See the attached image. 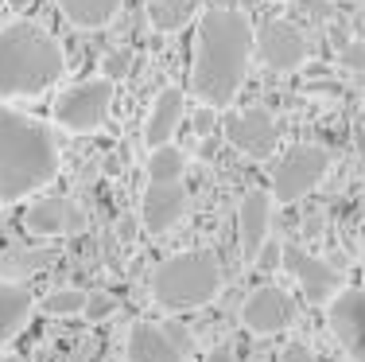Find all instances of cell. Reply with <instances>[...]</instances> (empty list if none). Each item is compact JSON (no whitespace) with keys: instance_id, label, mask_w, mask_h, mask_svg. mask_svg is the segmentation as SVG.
<instances>
[{"instance_id":"cell-1","label":"cell","mask_w":365,"mask_h":362,"mask_svg":"<svg viewBox=\"0 0 365 362\" xmlns=\"http://www.w3.org/2000/svg\"><path fill=\"white\" fill-rule=\"evenodd\" d=\"M253 24L237 8H210L198 20L195 63H190V90L210 109L230 106L237 98L253 55Z\"/></svg>"},{"instance_id":"cell-2","label":"cell","mask_w":365,"mask_h":362,"mask_svg":"<svg viewBox=\"0 0 365 362\" xmlns=\"http://www.w3.org/2000/svg\"><path fill=\"white\" fill-rule=\"evenodd\" d=\"M58 176V144L47 125L0 106V203L28 199Z\"/></svg>"},{"instance_id":"cell-3","label":"cell","mask_w":365,"mask_h":362,"mask_svg":"<svg viewBox=\"0 0 365 362\" xmlns=\"http://www.w3.org/2000/svg\"><path fill=\"white\" fill-rule=\"evenodd\" d=\"M66 71L63 47L31 20L0 28V94H43Z\"/></svg>"},{"instance_id":"cell-4","label":"cell","mask_w":365,"mask_h":362,"mask_svg":"<svg viewBox=\"0 0 365 362\" xmlns=\"http://www.w3.org/2000/svg\"><path fill=\"white\" fill-rule=\"evenodd\" d=\"M218 288H222V269L214 261V253H202V249L168 257L152 273V296L168 312H190V308L210 304L218 296Z\"/></svg>"},{"instance_id":"cell-5","label":"cell","mask_w":365,"mask_h":362,"mask_svg":"<svg viewBox=\"0 0 365 362\" xmlns=\"http://www.w3.org/2000/svg\"><path fill=\"white\" fill-rule=\"evenodd\" d=\"M113 106V82L109 79H90L78 82L66 94H58L55 101V121L71 133H93V129L106 121Z\"/></svg>"},{"instance_id":"cell-6","label":"cell","mask_w":365,"mask_h":362,"mask_svg":"<svg viewBox=\"0 0 365 362\" xmlns=\"http://www.w3.org/2000/svg\"><path fill=\"white\" fill-rule=\"evenodd\" d=\"M330 156L327 149H315V144H299V149L284 152V160L272 168V195L280 203H295L307 191H315L319 179L327 176Z\"/></svg>"},{"instance_id":"cell-7","label":"cell","mask_w":365,"mask_h":362,"mask_svg":"<svg viewBox=\"0 0 365 362\" xmlns=\"http://www.w3.org/2000/svg\"><path fill=\"white\" fill-rule=\"evenodd\" d=\"M222 133L233 149L253 160H268L276 152V141H280V129H276L268 109H237L222 121Z\"/></svg>"},{"instance_id":"cell-8","label":"cell","mask_w":365,"mask_h":362,"mask_svg":"<svg viewBox=\"0 0 365 362\" xmlns=\"http://www.w3.org/2000/svg\"><path fill=\"white\" fill-rule=\"evenodd\" d=\"M330 331L354 362H365V288H346L330 300Z\"/></svg>"},{"instance_id":"cell-9","label":"cell","mask_w":365,"mask_h":362,"mask_svg":"<svg viewBox=\"0 0 365 362\" xmlns=\"http://www.w3.org/2000/svg\"><path fill=\"white\" fill-rule=\"evenodd\" d=\"M257 47L272 71H295L307 59V36L288 20H268L257 36Z\"/></svg>"},{"instance_id":"cell-10","label":"cell","mask_w":365,"mask_h":362,"mask_svg":"<svg viewBox=\"0 0 365 362\" xmlns=\"http://www.w3.org/2000/svg\"><path fill=\"white\" fill-rule=\"evenodd\" d=\"M295 316V304L288 292L272 288V284H264V288H257L253 296L245 300V308H241V323L249 327V331L257 335H276L284 331V327L292 323Z\"/></svg>"},{"instance_id":"cell-11","label":"cell","mask_w":365,"mask_h":362,"mask_svg":"<svg viewBox=\"0 0 365 362\" xmlns=\"http://www.w3.org/2000/svg\"><path fill=\"white\" fill-rule=\"evenodd\" d=\"M284 265L295 273V281L303 284V296L311 300V304H327V300L338 296V273L330 269L327 261H319V257H311L307 249L299 246H288L284 249Z\"/></svg>"},{"instance_id":"cell-12","label":"cell","mask_w":365,"mask_h":362,"mask_svg":"<svg viewBox=\"0 0 365 362\" xmlns=\"http://www.w3.org/2000/svg\"><path fill=\"white\" fill-rule=\"evenodd\" d=\"M128 362H187L182 347L171 339L168 327L152 323V320H136L128 331V347H125Z\"/></svg>"},{"instance_id":"cell-13","label":"cell","mask_w":365,"mask_h":362,"mask_svg":"<svg viewBox=\"0 0 365 362\" xmlns=\"http://www.w3.org/2000/svg\"><path fill=\"white\" fill-rule=\"evenodd\" d=\"M268 218H272V199L264 191H249L237 206V246L245 261H257L268 241Z\"/></svg>"},{"instance_id":"cell-14","label":"cell","mask_w":365,"mask_h":362,"mask_svg":"<svg viewBox=\"0 0 365 362\" xmlns=\"http://www.w3.org/2000/svg\"><path fill=\"white\" fill-rule=\"evenodd\" d=\"M187 211V187L182 183H148L144 203H140V222L152 234H163L182 218Z\"/></svg>"},{"instance_id":"cell-15","label":"cell","mask_w":365,"mask_h":362,"mask_svg":"<svg viewBox=\"0 0 365 362\" xmlns=\"http://www.w3.org/2000/svg\"><path fill=\"white\" fill-rule=\"evenodd\" d=\"M24 226L31 234H66V230L78 226V214H74L71 199H63V195H43V199H36L28 206Z\"/></svg>"},{"instance_id":"cell-16","label":"cell","mask_w":365,"mask_h":362,"mask_svg":"<svg viewBox=\"0 0 365 362\" xmlns=\"http://www.w3.org/2000/svg\"><path fill=\"white\" fill-rule=\"evenodd\" d=\"M179 117H182V90L179 86H168V90H160V98L152 101V114H148V125H144V136H148V144H152V152L171 141Z\"/></svg>"},{"instance_id":"cell-17","label":"cell","mask_w":365,"mask_h":362,"mask_svg":"<svg viewBox=\"0 0 365 362\" xmlns=\"http://www.w3.org/2000/svg\"><path fill=\"white\" fill-rule=\"evenodd\" d=\"M31 316V292L20 281H4L0 277V347H4L12 335H20V327Z\"/></svg>"},{"instance_id":"cell-18","label":"cell","mask_w":365,"mask_h":362,"mask_svg":"<svg viewBox=\"0 0 365 362\" xmlns=\"http://www.w3.org/2000/svg\"><path fill=\"white\" fill-rule=\"evenodd\" d=\"M58 8L74 28H106L120 12V0H58Z\"/></svg>"},{"instance_id":"cell-19","label":"cell","mask_w":365,"mask_h":362,"mask_svg":"<svg viewBox=\"0 0 365 362\" xmlns=\"http://www.w3.org/2000/svg\"><path fill=\"white\" fill-rule=\"evenodd\" d=\"M198 12V0H148V20L155 31H179Z\"/></svg>"},{"instance_id":"cell-20","label":"cell","mask_w":365,"mask_h":362,"mask_svg":"<svg viewBox=\"0 0 365 362\" xmlns=\"http://www.w3.org/2000/svg\"><path fill=\"white\" fill-rule=\"evenodd\" d=\"M182 179V152L163 144V149L152 152L148 160V183H179Z\"/></svg>"},{"instance_id":"cell-21","label":"cell","mask_w":365,"mask_h":362,"mask_svg":"<svg viewBox=\"0 0 365 362\" xmlns=\"http://www.w3.org/2000/svg\"><path fill=\"white\" fill-rule=\"evenodd\" d=\"M86 300H90V292H82V288H55L43 300V312L47 316H78V312H86Z\"/></svg>"},{"instance_id":"cell-22","label":"cell","mask_w":365,"mask_h":362,"mask_svg":"<svg viewBox=\"0 0 365 362\" xmlns=\"http://www.w3.org/2000/svg\"><path fill=\"white\" fill-rule=\"evenodd\" d=\"M113 308H117V300L106 296V292H90V300H86V316H90V323H101L106 316H113Z\"/></svg>"},{"instance_id":"cell-23","label":"cell","mask_w":365,"mask_h":362,"mask_svg":"<svg viewBox=\"0 0 365 362\" xmlns=\"http://www.w3.org/2000/svg\"><path fill=\"white\" fill-rule=\"evenodd\" d=\"M342 63L350 66V71H358V74H365V39H358V43H350V47L342 51Z\"/></svg>"},{"instance_id":"cell-24","label":"cell","mask_w":365,"mask_h":362,"mask_svg":"<svg viewBox=\"0 0 365 362\" xmlns=\"http://www.w3.org/2000/svg\"><path fill=\"white\" fill-rule=\"evenodd\" d=\"M214 125H218V109H210V106L195 109V133H198V136H210Z\"/></svg>"},{"instance_id":"cell-25","label":"cell","mask_w":365,"mask_h":362,"mask_svg":"<svg viewBox=\"0 0 365 362\" xmlns=\"http://www.w3.org/2000/svg\"><path fill=\"white\" fill-rule=\"evenodd\" d=\"M280 362H319V358H315V351H311L307 343H288Z\"/></svg>"},{"instance_id":"cell-26","label":"cell","mask_w":365,"mask_h":362,"mask_svg":"<svg viewBox=\"0 0 365 362\" xmlns=\"http://www.w3.org/2000/svg\"><path fill=\"white\" fill-rule=\"evenodd\" d=\"M101 71H106V79L113 82L117 74H125V71H128V55H125V51H113V55L106 59V66H101Z\"/></svg>"},{"instance_id":"cell-27","label":"cell","mask_w":365,"mask_h":362,"mask_svg":"<svg viewBox=\"0 0 365 362\" xmlns=\"http://www.w3.org/2000/svg\"><path fill=\"white\" fill-rule=\"evenodd\" d=\"M8 261L20 265V269H39L43 261H51V253H43V249L39 253H16V257H8Z\"/></svg>"},{"instance_id":"cell-28","label":"cell","mask_w":365,"mask_h":362,"mask_svg":"<svg viewBox=\"0 0 365 362\" xmlns=\"http://www.w3.org/2000/svg\"><path fill=\"white\" fill-rule=\"evenodd\" d=\"M206 362H237V355H233V347L230 343H218V347L206 355Z\"/></svg>"},{"instance_id":"cell-29","label":"cell","mask_w":365,"mask_h":362,"mask_svg":"<svg viewBox=\"0 0 365 362\" xmlns=\"http://www.w3.org/2000/svg\"><path fill=\"white\" fill-rule=\"evenodd\" d=\"M8 4H12V8H28L31 0H8Z\"/></svg>"},{"instance_id":"cell-30","label":"cell","mask_w":365,"mask_h":362,"mask_svg":"<svg viewBox=\"0 0 365 362\" xmlns=\"http://www.w3.org/2000/svg\"><path fill=\"white\" fill-rule=\"evenodd\" d=\"M4 8H8V0H0V16H4Z\"/></svg>"},{"instance_id":"cell-31","label":"cell","mask_w":365,"mask_h":362,"mask_svg":"<svg viewBox=\"0 0 365 362\" xmlns=\"http://www.w3.org/2000/svg\"><path fill=\"white\" fill-rule=\"evenodd\" d=\"M4 362H16V358H4Z\"/></svg>"}]
</instances>
